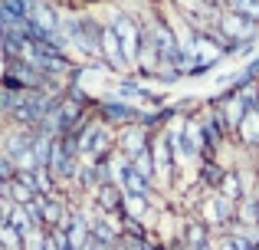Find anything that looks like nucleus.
<instances>
[{"mask_svg": "<svg viewBox=\"0 0 259 250\" xmlns=\"http://www.w3.org/2000/svg\"><path fill=\"white\" fill-rule=\"evenodd\" d=\"M230 10H236V13H243V17L259 23V0H230Z\"/></svg>", "mask_w": 259, "mask_h": 250, "instance_id": "nucleus-1", "label": "nucleus"}]
</instances>
